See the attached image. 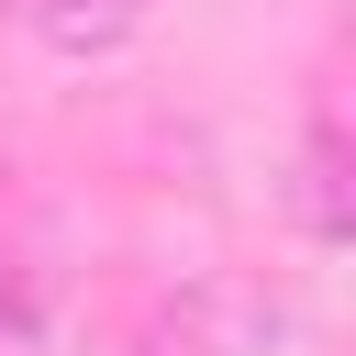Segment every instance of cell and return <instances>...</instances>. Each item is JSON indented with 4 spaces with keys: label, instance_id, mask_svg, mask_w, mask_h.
I'll use <instances>...</instances> for the list:
<instances>
[{
    "label": "cell",
    "instance_id": "6da1fadb",
    "mask_svg": "<svg viewBox=\"0 0 356 356\" xmlns=\"http://www.w3.org/2000/svg\"><path fill=\"white\" fill-rule=\"evenodd\" d=\"M145 11H156V0H33L44 44H67V56H100V44H122Z\"/></svg>",
    "mask_w": 356,
    "mask_h": 356
}]
</instances>
